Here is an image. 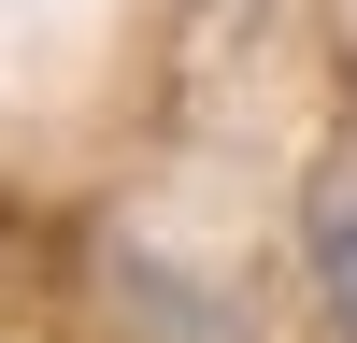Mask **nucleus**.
<instances>
[{
    "label": "nucleus",
    "instance_id": "obj_1",
    "mask_svg": "<svg viewBox=\"0 0 357 343\" xmlns=\"http://www.w3.org/2000/svg\"><path fill=\"white\" fill-rule=\"evenodd\" d=\"M301 257H314V300H329V329L357 343V158L314 172V200H301Z\"/></svg>",
    "mask_w": 357,
    "mask_h": 343
}]
</instances>
